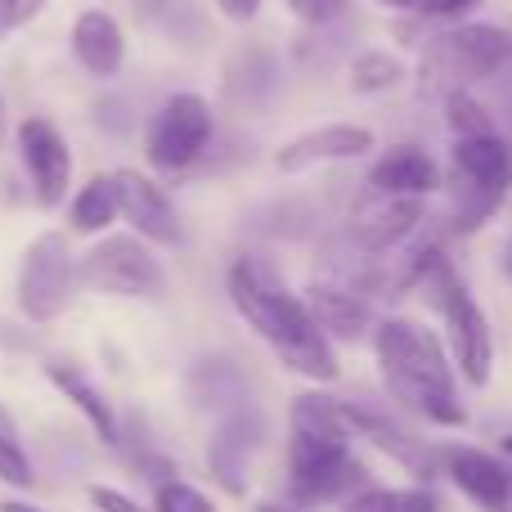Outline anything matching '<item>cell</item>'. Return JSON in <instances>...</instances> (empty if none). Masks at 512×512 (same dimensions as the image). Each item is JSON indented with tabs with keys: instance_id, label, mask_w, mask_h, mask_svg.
<instances>
[{
	"instance_id": "4316f807",
	"label": "cell",
	"mask_w": 512,
	"mask_h": 512,
	"mask_svg": "<svg viewBox=\"0 0 512 512\" xmlns=\"http://www.w3.org/2000/svg\"><path fill=\"white\" fill-rule=\"evenodd\" d=\"M153 512H221L216 508V499L207 495L203 486H194V481L185 477H162L153 481Z\"/></svg>"
},
{
	"instance_id": "836d02e7",
	"label": "cell",
	"mask_w": 512,
	"mask_h": 512,
	"mask_svg": "<svg viewBox=\"0 0 512 512\" xmlns=\"http://www.w3.org/2000/svg\"><path fill=\"white\" fill-rule=\"evenodd\" d=\"M499 265H504V274L512 279V234H508V243H504V261H499Z\"/></svg>"
},
{
	"instance_id": "e575fe53",
	"label": "cell",
	"mask_w": 512,
	"mask_h": 512,
	"mask_svg": "<svg viewBox=\"0 0 512 512\" xmlns=\"http://www.w3.org/2000/svg\"><path fill=\"white\" fill-rule=\"evenodd\" d=\"M499 454L512 463V432H504V441H499Z\"/></svg>"
},
{
	"instance_id": "6da1fadb",
	"label": "cell",
	"mask_w": 512,
	"mask_h": 512,
	"mask_svg": "<svg viewBox=\"0 0 512 512\" xmlns=\"http://www.w3.org/2000/svg\"><path fill=\"white\" fill-rule=\"evenodd\" d=\"M225 292H230L234 315L270 346L274 360L288 373L315 382V387H324L342 373L337 346L319 333L306 297L283 279L274 261H265L256 252H239L225 265Z\"/></svg>"
},
{
	"instance_id": "8d00e7d4",
	"label": "cell",
	"mask_w": 512,
	"mask_h": 512,
	"mask_svg": "<svg viewBox=\"0 0 512 512\" xmlns=\"http://www.w3.org/2000/svg\"><path fill=\"white\" fill-rule=\"evenodd\" d=\"M0 140H5V95H0Z\"/></svg>"
},
{
	"instance_id": "f546056e",
	"label": "cell",
	"mask_w": 512,
	"mask_h": 512,
	"mask_svg": "<svg viewBox=\"0 0 512 512\" xmlns=\"http://www.w3.org/2000/svg\"><path fill=\"white\" fill-rule=\"evenodd\" d=\"M86 499L95 512H153V504H140V499H131L126 490L104 486V481H95V486L86 490Z\"/></svg>"
},
{
	"instance_id": "ffe728a7",
	"label": "cell",
	"mask_w": 512,
	"mask_h": 512,
	"mask_svg": "<svg viewBox=\"0 0 512 512\" xmlns=\"http://www.w3.org/2000/svg\"><path fill=\"white\" fill-rule=\"evenodd\" d=\"M45 382H50V387L59 391V396L68 400L81 418H86V427L99 436V441H104V445H122V418H117L113 400L104 396V387H99V382L90 378L81 364L45 360Z\"/></svg>"
},
{
	"instance_id": "5bb4252c",
	"label": "cell",
	"mask_w": 512,
	"mask_h": 512,
	"mask_svg": "<svg viewBox=\"0 0 512 512\" xmlns=\"http://www.w3.org/2000/svg\"><path fill=\"white\" fill-rule=\"evenodd\" d=\"M436 463L468 504L481 512H512V463L481 445H436Z\"/></svg>"
},
{
	"instance_id": "7402d4cb",
	"label": "cell",
	"mask_w": 512,
	"mask_h": 512,
	"mask_svg": "<svg viewBox=\"0 0 512 512\" xmlns=\"http://www.w3.org/2000/svg\"><path fill=\"white\" fill-rule=\"evenodd\" d=\"M274 77H279V72H274L270 54L248 50V54H239V59L230 63V72H225V95H230L239 108H256V104L270 99Z\"/></svg>"
},
{
	"instance_id": "30bf717a",
	"label": "cell",
	"mask_w": 512,
	"mask_h": 512,
	"mask_svg": "<svg viewBox=\"0 0 512 512\" xmlns=\"http://www.w3.org/2000/svg\"><path fill=\"white\" fill-rule=\"evenodd\" d=\"M14 153L18 167L27 180V198H32L41 212H59L68 207L72 189H77V158H72V144L50 117H23L14 126Z\"/></svg>"
},
{
	"instance_id": "4dcf8cb0",
	"label": "cell",
	"mask_w": 512,
	"mask_h": 512,
	"mask_svg": "<svg viewBox=\"0 0 512 512\" xmlns=\"http://www.w3.org/2000/svg\"><path fill=\"white\" fill-rule=\"evenodd\" d=\"M45 9H50V0H0V14H5V32H18V27L36 23Z\"/></svg>"
},
{
	"instance_id": "8fae6325",
	"label": "cell",
	"mask_w": 512,
	"mask_h": 512,
	"mask_svg": "<svg viewBox=\"0 0 512 512\" xmlns=\"http://www.w3.org/2000/svg\"><path fill=\"white\" fill-rule=\"evenodd\" d=\"M117 203H122V225L135 239L153 243L158 252L185 248V221L180 207L171 198V189L162 185V176L140 167H117Z\"/></svg>"
},
{
	"instance_id": "d6a6232c",
	"label": "cell",
	"mask_w": 512,
	"mask_h": 512,
	"mask_svg": "<svg viewBox=\"0 0 512 512\" xmlns=\"http://www.w3.org/2000/svg\"><path fill=\"white\" fill-rule=\"evenodd\" d=\"M0 512H45V508L27 504V499H5V504H0Z\"/></svg>"
},
{
	"instance_id": "cb8c5ba5",
	"label": "cell",
	"mask_w": 512,
	"mask_h": 512,
	"mask_svg": "<svg viewBox=\"0 0 512 512\" xmlns=\"http://www.w3.org/2000/svg\"><path fill=\"white\" fill-rule=\"evenodd\" d=\"M405 77L409 68L391 50H360L346 68V81H351L355 95H387V90L405 86Z\"/></svg>"
},
{
	"instance_id": "4fadbf2b",
	"label": "cell",
	"mask_w": 512,
	"mask_h": 512,
	"mask_svg": "<svg viewBox=\"0 0 512 512\" xmlns=\"http://www.w3.org/2000/svg\"><path fill=\"white\" fill-rule=\"evenodd\" d=\"M378 149V135L360 122H328V126H310V131L292 135L279 153L274 167L283 176H306L319 167H337V162H360Z\"/></svg>"
},
{
	"instance_id": "3957f363",
	"label": "cell",
	"mask_w": 512,
	"mask_h": 512,
	"mask_svg": "<svg viewBox=\"0 0 512 512\" xmlns=\"http://www.w3.org/2000/svg\"><path fill=\"white\" fill-rule=\"evenodd\" d=\"M373 360H378L382 387L400 409L432 427H468V409L459 400V378L445 342L418 319L391 315L373 328Z\"/></svg>"
},
{
	"instance_id": "9c48e42d",
	"label": "cell",
	"mask_w": 512,
	"mask_h": 512,
	"mask_svg": "<svg viewBox=\"0 0 512 512\" xmlns=\"http://www.w3.org/2000/svg\"><path fill=\"white\" fill-rule=\"evenodd\" d=\"M81 292L113 301H158L167 292V265L153 243L126 234H104L81 252Z\"/></svg>"
},
{
	"instance_id": "277c9868",
	"label": "cell",
	"mask_w": 512,
	"mask_h": 512,
	"mask_svg": "<svg viewBox=\"0 0 512 512\" xmlns=\"http://www.w3.org/2000/svg\"><path fill=\"white\" fill-rule=\"evenodd\" d=\"M445 189H450V225L454 234H472L504 207L512 189V140L499 131L468 135V140L450 144V171H445Z\"/></svg>"
},
{
	"instance_id": "9a60e30c",
	"label": "cell",
	"mask_w": 512,
	"mask_h": 512,
	"mask_svg": "<svg viewBox=\"0 0 512 512\" xmlns=\"http://www.w3.org/2000/svg\"><path fill=\"white\" fill-rule=\"evenodd\" d=\"M423 221H427V198H373V207H364L351 221L346 243L364 261H387V252L405 248Z\"/></svg>"
},
{
	"instance_id": "52a82bcc",
	"label": "cell",
	"mask_w": 512,
	"mask_h": 512,
	"mask_svg": "<svg viewBox=\"0 0 512 512\" xmlns=\"http://www.w3.org/2000/svg\"><path fill=\"white\" fill-rule=\"evenodd\" d=\"M512 68V36L495 23H445L432 41H423V86L472 90L477 81H490ZM445 90V95H450Z\"/></svg>"
},
{
	"instance_id": "83f0119b",
	"label": "cell",
	"mask_w": 512,
	"mask_h": 512,
	"mask_svg": "<svg viewBox=\"0 0 512 512\" xmlns=\"http://www.w3.org/2000/svg\"><path fill=\"white\" fill-rule=\"evenodd\" d=\"M378 5L396 9V14L414 18V23H463V18L472 14L477 5H486V0H378Z\"/></svg>"
},
{
	"instance_id": "5b68a950",
	"label": "cell",
	"mask_w": 512,
	"mask_h": 512,
	"mask_svg": "<svg viewBox=\"0 0 512 512\" xmlns=\"http://www.w3.org/2000/svg\"><path fill=\"white\" fill-rule=\"evenodd\" d=\"M216 149V108L198 90L167 95L144 122V162L153 176L180 180L198 171Z\"/></svg>"
},
{
	"instance_id": "ac0fdd59",
	"label": "cell",
	"mask_w": 512,
	"mask_h": 512,
	"mask_svg": "<svg viewBox=\"0 0 512 512\" xmlns=\"http://www.w3.org/2000/svg\"><path fill=\"white\" fill-rule=\"evenodd\" d=\"M373 198H432L445 189V171L423 144H391L364 176Z\"/></svg>"
},
{
	"instance_id": "f1b7e54d",
	"label": "cell",
	"mask_w": 512,
	"mask_h": 512,
	"mask_svg": "<svg viewBox=\"0 0 512 512\" xmlns=\"http://www.w3.org/2000/svg\"><path fill=\"white\" fill-rule=\"evenodd\" d=\"M283 5L301 27H315V32H324V27L342 23L351 14V0H283Z\"/></svg>"
},
{
	"instance_id": "603a6c76",
	"label": "cell",
	"mask_w": 512,
	"mask_h": 512,
	"mask_svg": "<svg viewBox=\"0 0 512 512\" xmlns=\"http://www.w3.org/2000/svg\"><path fill=\"white\" fill-rule=\"evenodd\" d=\"M337 512H441L432 486H364Z\"/></svg>"
},
{
	"instance_id": "d6986e66",
	"label": "cell",
	"mask_w": 512,
	"mask_h": 512,
	"mask_svg": "<svg viewBox=\"0 0 512 512\" xmlns=\"http://www.w3.org/2000/svg\"><path fill=\"white\" fill-rule=\"evenodd\" d=\"M261 441H265V423L256 409L234 405L221 418V427L207 441V468L221 481V490H230V495L248 490V468H252V454L261 450Z\"/></svg>"
},
{
	"instance_id": "44dd1931",
	"label": "cell",
	"mask_w": 512,
	"mask_h": 512,
	"mask_svg": "<svg viewBox=\"0 0 512 512\" xmlns=\"http://www.w3.org/2000/svg\"><path fill=\"white\" fill-rule=\"evenodd\" d=\"M122 221V203H117V176L113 171H95L81 180L68 198V234L77 239H104L113 225Z\"/></svg>"
},
{
	"instance_id": "e0dca14e",
	"label": "cell",
	"mask_w": 512,
	"mask_h": 512,
	"mask_svg": "<svg viewBox=\"0 0 512 512\" xmlns=\"http://www.w3.org/2000/svg\"><path fill=\"white\" fill-rule=\"evenodd\" d=\"M306 306L315 315L319 333L328 337L333 346H360V342H373V301L364 292H355L351 283H337V279H315L306 292Z\"/></svg>"
},
{
	"instance_id": "2e32d148",
	"label": "cell",
	"mask_w": 512,
	"mask_h": 512,
	"mask_svg": "<svg viewBox=\"0 0 512 512\" xmlns=\"http://www.w3.org/2000/svg\"><path fill=\"white\" fill-rule=\"evenodd\" d=\"M68 50L77 59V68L95 81H113L122 77L126 54H131V41H126V27L113 9H81L68 27Z\"/></svg>"
},
{
	"instance_id": "d590c367",
	"label": "cell",
	"mask_w": 512,
	"mask_h": 512,
	"mask_svg": "<svg viewBox=\"0 0 512 512\" xmlns=\"http://www.w3.org/2000/svg\"><path fill=\"white\" fill-rule=\"evenodd\" d=\"M252 512H292V508L288 504H256Z\"/></svg>"
},
{
	"instance_id": "8992f818",
	"label": "cell",
	"mask_w": 512,
	"mask_h": 512,
	"mask_svg": "<svg viewBox=\"0 0 512 512\" xmlns=\"http://www.w3.org/2000/svg\"><path fill=\"white\" fill-rule=\"evenodd\" d=\"M418 292H427V301L441 315L445 346H450L459 378L468 387H486L495 378V328H490V315L481 310V301L472 297V288L463 283V274L445 261Z\"/></svg>"
},
{
	"instance_id": "484cf974",
	"label": "cell",
	"mask_w": 512,
	"mask_h": 512,
	"mask_svg": "<svg viewBox=\"0 0 512 512\" xmlns=\"http://www.w3.org/2000/svg\"><path fill=\"white\" fill-rule=\"evenodd\" d=\"M441 113H445V126H450L454 140H468V135H490V131H495L490 108L481 104V95H472V90H450V95L441 99Z\"/></svg>"
},
{
	"instance_id": "7c38bea8",
	"label": "cell",
	"mask_w": 512,
	"mask_h": 512,
	"mask_svg": "<svg viewBox=\"0 0 512 512\" xmlns=\"http://www.w3.org/2000/svg\"><path fill=\"white\" fill-rule=\"evenodd\" d=\"M342 418H346V427H351V436H360V441H369L378 454H387L391 463H400L409 477H418V486L441 477L436 450L423 436L409 432L405 423H396L387 409H373V405H364V400H342Z\"/></svg>"
},
{
	"instance_id": "ba28073f",
	"label": "cell",
	"mask_w": 512,
	"mask_h": 512,
	"mask_svg": "<svg viewBox=\"0 0 512 512\" xmlns=\"http://www.w3.org/2000/svg\"><path fill=\"white\" fill-rule=\"evenodd\" d=\"M81 256L72 252L63 230H41L23 248L14 279V306L27 324H54L81 297Z\"/></svg>"
},
{
	"instance_id": "7a4b0ae2",
	"label": "cell",
	"mask_w": 512,
	"mask_h": 512,
	"mask_svg": "<svg viewBox=\"0 0 512 512\" xmlns=\"http://www.w3.org/2000/svg\"><path fill=\"white\" fill-rule=\"evenodd\" d=\"M288 504L328 508L346 504L369 486L364 463L355 459V436L342 418V400L324 391H301L288 405V450H283Z\"/></svg>"
},
{
	"instance_id": "d4e9b609",
	"label": "cell",
	"mask_w": 512,
	"mask_h": 512,
	"mask_svg": "<svg viewBox=\"0 0 512 512\" xmlns=\"http://www.w3.org/2000/svg\"><path fill=\"white\" fill-rule=\"evenodd\" d=\"M0 486L9 490H32L36 472H32V454L23 445V432L9 418V409H0Z\"/></svg>"
},
{
	"instance_id": "1f68e13d",
	"label": "cell",
	"mask_w": 512,
	"mask_h": 512,
	"mask_svg": "<svg viewBox=\"0 0 512 512\" xmlns=\"http://www.w3.org/2000/svg\"><path fill=\"white\" fill-rule=\"evenodd\" d=\"M212 5H216V14L230 18V23H252L265 0H212Z\"/></svg>"
},
{
	"instance_id": "74e56055",
	"label": "cell",
	"mask_w": 512,
	"mask_h": 512,
	"mask_svg": "<svg viewBox=\"0 0 512 512\" xmlns=\"http://www.w3.org/2000/svg\"><path fill=\"white\" fill-rule=\"evenodd\" d=\"M0 36H5V14H0Z\"/></svg>"
}]
</instances>
